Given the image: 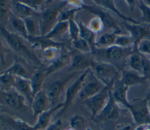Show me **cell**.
Segmentation results:
<instances>
[{"mask_svg":"<svg viewBox=\"0 0 150 130\" xmlns=\"http://www.w3.org/2000/svg\"><path fill=\"white\" fill-rule=\"evenodd\" d=\"M60 46H50L42 50L44 58L50 62H53L61 55Z\"/></svg>","mask_w":150,"mask_h":130,"instance_id":"cell-33","label":"cell"},{"mask_svg":"<svg viewBox=\"0 0 150 130\" xmlns=\"http://www.w3.org/2000/svg\"><path fill=\"white\" fill-rule=\"evenodd\" d=\"M0 34L6 41L11 49L18 52L30 62L39 66L42 64L34 53L32 48L28 45V41L19 35L8 30L6 26L0 24Z\"/></svg>","mask_w":150,"mask_h":130,"instance_id":"cell-1","label":"cell"},{"mask_svg":"<svg viewBox=\"0 0 150 130\" xmlns=\"http://www.w3.org/2000/svg\"><path fill=\"white\" fill-rule=\"evenodd\" d=\"M70 128L74 130H85L86 121L80 115H74L70 119Z\"/></svg>","mask_w":150,"mask_h":130,"instance_id":"cell-37","label":"cell"},{"mask_svg":"<svg viewBox=\"0 0 150 130\" xmlns=\"http://www.w3.org/2000/svg\"><path fill=\"white\" fill-rule=\"evenodd\" d=\"M8 92H4L1 91L3 95L2 99L4 103L8 107L16 110H21L27 108L28 105L25 98L17 92L14 88Z\"/></svg>","mask_w":150,"mask_h":130,"instance_id":"cell-14","label":"cell"},{"mask_svg":"<svg viewBox=\"0 0 150 130\" xmlns=\"http://www.w3.org/2000/svg\"><path fill=\"white\" fill-rule=\"evenodd\" d=\"M26 31L29 37H36L40 36L39 21L34 16L23 19Z\"/></svg>","mask_w":150,"mask_h":130,"instance_id":"cell-28","label":"cell"},{"mask_svg":"<svg viewBox=\"0 0 150 130\" xmlns=\"http://www.w3.org/2000/svg\"><path fill=\"white\" fill-rule=\"evenodd\" d=\"M126 29L129 32V35L134 41L133 49L135 51L137 44L143 39H150V25L148 24L139 23L138 24L122 22Z\"/></svg>","mask_w":150,"mask_h":130,"instance_id":"cell-12","label":"cell"},{"mask_svg":"<svg viewBox=\"0 0 150 130\" xmlns=\"http://www.w3.org/2000/svg\"><path fill=\"white\" fill-rule=\"evenodd\" d=\"M118 34L115 32L112 33H105L103 34L99 37L96 41L97 48H99L100 46H110L114 44V42L116 36Z\"/></svg>","mask_w":150,"mask_h":130,"instance_id":"cell-34","label":"cell"},{"mask_svg":"<svg viewBox=\"0 0 150 130\" xmlns=\"http://www.w3.org/2000/svg\"><path fill=\"white\" fill-rule=\"evenodd\" d=\"M10 49H8L3 44L2 41L0 39V61L2 65H5V55L6 53L9 52Z\"/></svg>","mask_w":150,"mask_h":130,"instance_id":"cell-44","label":"cell"},{"mask_svg":"<svg viewBox=\"0 0 150 130\" xmlns=\"http://www.w3.org/2000/svg\"><path fill=\"white\" fill-rule=\"evenodd\" d=\"M91 69V68H89L84 71L80 76L66 88L65 91L64 101L63 102V105L62 108L60 110V112L58 113V116H60L63 115L70 108L76 97L79 95L85 78Z\"/></svg>","mask_w":150,"mask_h":130,"instance_id":"cell-5","label":"cell"},{"mask_svg":"<svg viewBox=\"0 0 150 130\" xmlns=\"http://www.w3.org/2000/svg\"><path fill=\"white\" fill-rule=\"evenodd\" d=\"M66 130H74V129H72V128H69V129H66Z\"/></svg>","mask_w":150,"mask_h":130,"instance_id":"cell-54","label":"cell"},{"mask_svg":"<svg viewBox=\"0 0 150 130\" xmlns=\"http://www.w3.org/2000/svg\"><path fill=\"white\" fill-rule=\"evenodd\" d=\"M0 120L2 125L9 130H37L34 126H31L19 118H13L9 116H1Z\"/></svg>","mask_w":150,"mask_h":130,"instance_id":"cell-21","label":"cell"},{"mask_svg":"<svg viewBox=\"0 0 150 130\" xmlns=\"http://www.w3.org/2000/svg\"><path fill=\"white\" fill-rule=\"evenodd\" d=\"M12 6L11 5V12L22 19H25L27 17L34 16L35 15H39L40 12H37L31 8L28 5L20 1H15Z\"/></svg>","mask_w":150,"mask_h":130,"instance_id":"cell-25","label":"cell"},{"mask_svg":"<svg viewBox=\"0 0 150 130\" xmlns=\"http://www.w3.org/2000/svg\"><path fill=\"white\" fill-rule=\"evenodd\" d=\"M83 9L86 10L91 14H93L99 18L102 21L104 26L113 30V32L119 35L121 32V29L117 24L114 18L106 10H103L102 8L97 5H88L85 4L83 5Z\"/></svg>","mask_w":150,"mask_h":130,"instance_id":"cell-10","label":"cell"},{"mask_svg":"<svg viewBox=\"0 0 150 130\" xmlns=\"http://www.w3.org/2000/svg\"><path fill=\"white\" fill-rule=\"evenodd\" d=\"M69 29L68 21H58L52 29L47 33L46 35L43 36L45 38L51 39L60 38Z\"/></svg>","mask_w":150,"mask_h":130,"instance_id":"cell-30","label":"cell"},{"mask_svg":"<svg viewBox=\"0 0 150 130\" xmlns=\"http://www.w3.org/2000/svg\"><path fill=\"white\" fill-rule=\"evenodd\" d=\"M69 36L70 41H74L79 37L80 29L78 24L74 21V19H71L68 21Z\"/></svg>","mask_w":150,"mask_h":130,"instance_id":"cell-40","label":"cell"},{"mask_svg":"<svg viewBox=\"0 0 150 130\" xmlns=\"http://www.w3.org/2000/svg\"><path fill=\"white\" fill-rule=\"evenodd\" d=\"M115 45L118 46L127 48L134 46V41L131 36L126 35H117L114 42Z\"/></svg>","mask_w":150,"mask_h":130,"instance_id":"cell-36","label":"cell"},{"mask_svg":"<svg viewBox=\"0 0 150 130\" xmlns=\"http://www.w3.org/2000/svg\"><path fill=\"white\" fill-rule=\"evenodd\" d=\"M135 51L144 55H150V39L145 38L139 41L136 45Z\"/></svg>","mask_w":150,"mask_h":130,"instance_id":"cell-39","label":"cell"},{"mask_svg":"<svg viewBox=\"0 0 150 130\" xmlns=\"http://www.w3.org/2000/svg\"><path fill=\"white\" fill-rule=\"evenodd\" d=\"M22 2L30 6L35 11L41 12V8L46 2L42 0H21Z\"/></svg>","mask_w":150,"mask_h":130,"instance_id":"cell-43","label":"cell"},{"mask_svg":"<svg viewBox=\"0 0 150 130\" xmlns=\"http://www.w3.org/2000/svg\"><path fill=\"white\" fill-rule=\"evenodd\" d=\"M67 4L70 5L74 8H79L83 9V5L84 4L83 1L81 0H68Z\"/></svg>","mask_w":150,"mask_h":130,"instance_id":"cell-46","label":"cell"},{"mask_svg":"<svg viewBox=\"0 0 150 130\" xmlns=\"http://www.w3.org/2000/svg\"><path fill=\"white\" fill-rule=\"evenodd\" d=\"M119 115L120 108L114 99L111 91L107 103L96 118L101 120H114L118 118Z\"/></svg>","mask_w":150,"mask_h":130,"instance_id":"cell-15","label":"cell"},{"mask_svg":"<svg viewBox=\"0 0 150 130\" xmlns=\"http://www.w3.org/2000/svg\"><path fill=\"white\" fill-rule=\"evenodd\" d=\"M138 6L142 14L141 19L145 24L150 25V6L142 1H139Z\"/></svg>","mask_w":150,"mask_h":130,"instance_id":"cell-41","label":"cell"},{"mask_svg":"<svg viewBox=\"0 0 150 130\" xmlns=\"http://www.w3.org/2000/svg\"><path fill=\"white\" fill-rule=\"evenodd\" d=\"M71 44L73 47L77 52L84 54H91V49L89 44L80 36L77 39L72 41Z\"/></svg>","mask_w":150,"mask_h":130,"instance_id":"cell-35","label":"cell"},{"mask_svg":"<svg viewBox=\"0 0 150 130\" xmlns=\"http://www.w3.org/2000/svg\"><path fill=\"white\" fill-rule=\"evenodd\" d=\"M148 79L149 77L142 76L131 69L123 70L121 77L119 78L121 82L128 87L139 84H143Z\"/></svg>","mask_w":150,"mask_h":130,"instance_id":"cell-19","label":"cell"},{"mask_svg":"<svg viewBox=\"0 0 150 130\" xmlns=\"http://www.w3.org/2000/svg\"><path fill=\"white\" fill-rule=\"evenodd\" d=\"M134 130H150V125L146 124L139 125H138Z\"/></svg>","mask_w":150,"mask_h":130,"instance_id":"cell-47","label":"cell"},{"mask_svg":"<svg viewBox=\"0 0 150 130\" xmlns=\"http://www.w3.org/2000/svg\"><path fill=\"white\" fill-rule=\"evenodd\" d=\"M77 73L76 71H74L64 76V78L56 80L49 85L45 92L49 100V104L51 107L59 104L60 96L64 92L69 82L76 76Z\"/></svg>","mask_w":150,"mask_h":130,"instance_id":"cell-6","label":"cell"},{"mask_svg":"<svg viewBox=\"0 0 150 130\" xmlns=\"http://www.w3.org/2000/svg\"><path fill=\"white\" fill-rule=\"evenodd\" d=\"M49 104V100L45 91L42 90L37 93L33 97L30 105L32 111V116L37 117L43 112L46 110Z\"/></svg>","mask_w":150,"mask_h":130,"instance_id":"cell-20","label":"cell"},{"mask_svg":"<svg viewBox=\"0 0 150 130\" xmlns=\"http://www.w3.org/2000/svg\"><path fill=\"white\" fill-rule=\"evenodd\" d=\"M15 76L5 71L0 74V90L4 92H8L13 88Z\"/></svg>","mask_w":150,"mask_h":130,"instance_id":"cell-31","label":"cell"},{"mask_svg":"<svg viewBox=\"0 0 150 130\" xmlns=\"http://www.w3.org/2000/svg\"><path fill=\"white\" fill-rule=\"evenodd\" d=\"M71 56V53L69 52L61 54L57 59L52 62L51 64L46 67L45 72L46 78L70 63Z\"/></svg>","mask_w":150,"mask_h":130,"instance_id":"cell-24","label":"cell"},{"mask_svg":"<svg viewBox=\"0 0 150 130\" xmlns=\"http://www.w3.org/2000/svg\"><path fill=\"white\" fill-rule=\"evenodd\" d=\"M93 1L94 2V4L96 5L114 13L115 15H117L119 18H120L122 20V22H126L134 24H138L141 23L139 21H137L131 17L124 15L123 14H122L121 12H120L119 10L115 7L114 1L94 0Z\"/></svg>","mask_w":150,"mask_h":130,"instance_id":"cell-23","label":"cell"},{"mask_svg":"<svg viewBox=\"0 0 150 130\" xmlns=\"http://www.w3.org/2000/svg\"><path fill=\"white\" fill-rule=\"evenodd\" d=\"M129 87L124 85L119 79V77L115 81L111 89L112 96L117 104L122 105L127 109L129 106V101L127 98V92Z\"/></svg>","mask_w":150,"mask_h":130,"instance_id":"cell-17","label":"cell"},{"mask_svg":"<svg viewBox=\"0 0 150 130\" xmlns=\"http://www.w3.org/2000/svg\"><path fill=\"white\" fill-rule=\"evenodd\" d=\"M127 3V4L128 5V7L130 8L131 11H132L133 9L134 8V6L135 4V1H132V0H127V1H125Z\"/></svg>","mask_w":150,"mask_h":130,"instance_id":"cell-48","label":"cell"},{"mask_svg":"<svg viewBox=\"0 0 150 130\" xmlns=\"http://www.w3.org/2000/svg\"><path fill=\"white\" fill-rule=\"evenodd\" d=\"M46 69V66L42 64L32 74H31L30 81L33 96L42 90L43 82L46 78L45 76Z\"/></svg>","mask_w":150,"mask_h":130,"instance_id":"cell-22","label":"cell"},{"mask_svg":"<svg viewBox=\"0 0 150 130\" xmlns=\"http://www.w3.org/2000/svg\"><path fill=\"white\" fill-rule=\"evenodd\" d=\"M144 2H145L146 5H148V6H150V0H146V1H144Z\"/></svg>","mask_w":150,"mask_h":130,"instance_id":"cell-51","label":"cell"},{"mask_svg":"<svg viewBox=\"0 0 150 130\" xmlns=\"http://www.w3.org/2000/svg\"><path fill=\"white\" fill-rule=\"evenodd\" d=\"M88 27L92 31H93L96 34L100 33L103 31L104 28L101 19L97 16L93 18L90 20Z\"/></svg>","mask_w":150,"mask_h":130,"instance_id":"cell-42","label":"cell"},{"mask_svg":"<svg viewBox=\"0 0 150 130\" xmlns=\"http://www.w3.org/2000/svg\"><path fill=\"white\" fill-rule=\"evenodd\" d=\"M128 109L130 111L134 122L138 125H150V113L148 106V101L137 98L129 102Z\"/></svg>","mask_w":150,"mask_h":130,"instance_id":"cell-4","label":"cell"},{"mask_svg":"<svg viewBox=\"0 0 150 130\" xmlns=\"http://www.w3.org/2000/svg\"><path fill=\"white\" fill-rule=\"evenodd\" d=\"M91 69L94 75L105 85L118 76L120 72L114 64L105 61H95Z\"/></svg>","mask_w":150,"mask_h":130,"instance_id":"cell-7","label":"cell"},{"mask_svg":"<svg viewBox=\"0 0 150 130\" xmlns=\"http://www.w3.org/2000/svg\"><path fill=\"white\" fill-rule=\"evenodd\" d=\"M127 63L131 70L142 76L149 77L150 73V59L137 51L127 56Z\"/></svg>","mask_w":150,"mask_h":130,"instance_id":"cell-9","label":"cell"},{"mask_svg":"<svg viewBox=\"0 0 150 130\" xmlns=\"http://www.w3.org/2000/svg\"><path fill=\"white\" fill-rule=\"evenodd\" d=\"M11 11V2L6 0H0V24L7 25Z\"/></svg>","mask_w":150,"mask_h":130,"instance_id":"cell-32","label":"cell"},{"mask_svg":"<svg viewBox=\"0 0 150 130\" xmlns=\"http://www.w3.org/2000/svg\"><path fill=\"white\" fill-rule=\"evenodd\" d=\"M5 72H9L15 76H18L25 79H30L31 75L29 74L25 67L20 63L17 59V57L14 56V62L12 65L8 69L5 70Z\"/></svg>","mask_w":150,"mask_h":130,"instance_id":"cell-29","label":"cell"},{"mask_svg":"<svg viewBox=\"0 0 150 130\" xmlns=\"http://www.w3.org/2000/svg\"><path fill=\"white\" fill-rule=\"evenodd\" d=\"M85 130H97V129H92V128H86Z\"/></svg>","mask_w":150,"mask_h":130,"instance_id":"cell-53","label":"cell"},{"mask_svg":"<svg viewBox=\"0 0 150 130\" xmlns=\"http://www.w3.org/2000/svg\"><path fill=\"white\" fill-rule=\"evenodd\" d=\"M7 25L12 27V28L15 31L14 33L19 35V36L28 41L29 36L23 19L18 17L11 11Z\"/></svg>","mask_w":150,"mask_h":130,"instance_id":"cell-27","label":"cell"},{"mask_svg":"<svg viewBox=\"0 0 150 130\" xmlns=\"http://www.w3.org/2000/svg\"><path fill=\"white\" fill-rule=\"evenodd\" d=\"M149 88L148 89V92L146 94V96L145 98L147 101H149L150 100V78H149Z\"/></svg>","mask_w":150,"mask_h":130,"instance_id":"cell-49","label":"cell"},{"mask_svg":"<svg viewBox=\"0 0 150 130\" xmlns=\"http://www.w3.org/2000/svg\"><path fill=\"white\" fill-rule=\"evenodd\" d=\"M78 25L80 29L79 36L89 44L91 49V54L94 55L97 48L96 46L97 34L92 31L88 26H86L81 22L78 23Z\"/></svg>","mask_w":150,"mask_h":130,"instance_id":"cell-26","label":"cell"},{"mask_svg":"<svg viewBox=\"0 0 150 130\" xmlns=\"http://www.w3.org/2000/svg\"><path fill=\"white\" fill-rule=\"evenodd\" d=\"M1 108V106H0V108Z\"/></svg>","mask_w":150,"mask_h":130,"instance_id":"cell-55","label":"cell"},{"mask_svg":"<svg viewBox=\"0 0 150 130\" xmlns=\"http://www.w3.org/2000/svg\"><path fill=\"white\" fill-rule=\"evenodd\" d=\"M94 61V56L92 54L77 52L71 56L70 69L76 72L79 71H84L87 69L91 68Z\"/></svg>","mask_w":150,"mask_h":130,"instance_id":"cell-13","label":"cell"},{"mask_svg":"<svg viewBox=\"0 0 150 130\" xmlns=\"http://www.w3.org/2000/svg\"><path fill=\"white\" fill-rule=\"evenodd\" d=\"M105 86V85L94 75L91 69L85 78L82 88L79 94V96L84 101L96 95Z\"/></svg>","mask_w":150,"mask_h":130,"instance_id":"cell-8","label":"cell"},{"mask_svg":"<svg viewBox=\"0 0 150 130\" xmlns=\"http://www.w3.org/2000/svg\"><path fill=\"white\" fill-rule=\"evenodd\" d=\"M130 49L133 48H124L113 45L104 48H97L93 55L101 56L110 61H118L127 55V54L130 55L133 51H134L133 49Z\"/></svg>","mask_w":150,"mask_h":130,"instance_id":"cell-11","label":"cell"},{"mask_svg":"<svg viewBox=\"0 0 150 130\" xmlns=\"http://www.w3.org/2000/svg\"><path fill=\"white\" fill-rule=\"evenodd\" d=\"M148 106L149 111V113H150V100L148 101Z\"/></svg>","mask_w":150,"mask_h":130,"instance_id":"cell-52","label":"cell"},{"mask_svg":"<svg viewBox=\"0 0 150 130\" xmlns=\"http://www.w3.org/2000/svg\"><path fill=\"white\" fill-rule=\"evenodd\" d=\"M13 88L17 92L25 98L28 105L30 106L34 96L33 94L30 79L15 76Z\"/></svg>","mask_w":150,"mask_h":130,"instance_id":"cell-16","label":"cell"},{"mask_svg":"<svg viewBox=\"0 0 150 130\" xmlns=\"http://www.w3.org/2000/svg\"><path fill=\"white\" fill-rule=\"evenodd\" d=\"M119 77L117 76L108 83L104 88L93 97L84 101V104L88 108L91 113L92 119H94L103 109L109 98L115 81Z\"/></svg>","mask_w":150,"mask_h":130,"instance_id":"cell-3","label":"cell"},{"mask_svg":"<svg viewBox=\"0 0 150 130\" xmlns=\"http://www.w3.org/2000/svg\"><path fill=\"white\" fill-rule=\"evenodd\" d=\"M81 9V8L73 7L67 10L62 11L59 16L58 21H68L71 19H74L76 14Z\"/></svg>","mask_w":150,"mask_h":130,"instance_id":"cell-38","label":"cell"},{"mask_svg":"<svg viewBox=\"0 0 150 130\" xmlns=\"http://www.w3.org/2000/svg\"><path fill=\"white\" fill-rule=\"evenodd\" d=\"M134 129H132V127H131V126L129 125H127L124 126V128H122V129H121L120 130H134Z\"/></svg>","mask_w":150,"mask_h":130,"instance_id":"cell-50","label":"cell"},{"mask_svg":"<svg viewBox=\"0 0 150 130\" xmlns=\"http://www.w3.org/2000/svg\"><path fill=\"white\" fill-rule=\"evenodd\" d=\"M0 74H1V72H0Z\"/></svg>","mask_w":150,"mask_h":130,"instance_id":"cell-56","label":"cell"},{"mask_svg":"<svg viewBox=\"0 0 150 130\" xmlns=\"http://www.w3.org/2000/svg\"><path fill=\"white\" fill-rule=\"evenodd\" d=\"M67 4V1H62L57 5L46 8L40 13L39 19L40 36H43L49 33L58 22L59 16L62 8Z\"/></svg>","mask_w":150,"mask_h":130,"instance_id":"cell-2","label":"cell"},{"mask_svg":"<svg viewBox=\"0 0 150 130\" xmlns=\"http://www.w3.org/2000/svg\"><path fill=\"white\" fill-rule=\"evenodd\" d=\"M63 102L59 103L57 105L50 107L46 109L38 116L36 123L33 125L37 130H45L51 124V119L53 114L59 109H61L63 107Z\"/></svg>","mask_w":150,"mask_h":130,"instance_id":"cell-18","label":"cell"},{"mask_svg":"<svg viewBox=\"0 0 150 130\" xmlns=\"http://www.w3.org/2000/svg\"><path fill=\"white\" fill-rule=\"evenodd\" d=\"M62 121L61 119H58L54 123L51 124L45 130H62Z\"/></svg>","mask_w":150,"mask_h":130,"instance_id":"cell-45","label":"cell"}]
</instances>
